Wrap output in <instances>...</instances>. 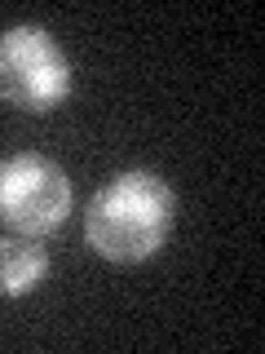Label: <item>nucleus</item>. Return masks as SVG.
Here are the masks:
<instances>
[{
  "instance_id": "1",
  "label": "nucleus",
  "mask_w": 265,
  "mask_h": 354,
  "mask_svg": "<svg viewBox=\"0 0 265 354\" xmlns=\"http://www.w3.org/2000/svg\"><path fill=\"white\" fill-rule=\"evenodd\" d=\"M177 217V195L159 173L128 169L110 177L84 213V239L97 257L137 266L164 248Z\"/></svg>"
},
{
  "instance_id": "2",
  "label": "nucleus",
  "mask_w": 265,
  "mask_h": 354,
  "mask_svg": "<svg viewBox=\"0 0 265 354\" xmlns=\"http://www.w3.org/2000/svg\"><path fill=\"white\" fill-rule=\"evenodd\" d=\"M75 88L71 58L36 22H18L0 36V97L22 111H53Z\"/></svg>"
},
{
  "instance_id": "3",
  "label": "nucleus",
  "mask_w": 265,
  "mask_h": 354,
  "mask_svg": "<svg viewBox=\"0 0 265 354\" xmlns=\"http://www.w3.org/2000/svg\"><path fill=\"white\" fill-rule=\"evenodd\" d=\"M71 213V177L49 155L18 151L0 160V221L18 235H53Z\"/></svg>"
},
{
  "instance_id": "4",
  "label": "nucleus",
  "mask_w": 265,
  "mask_h": 354,
  "mask_svg": "<svg viewBox=\"0 0 265 354\" xmlns=\"http://www.w3.org/2000/svg\"><path fill=\"white\" fill-rule=\"evenodd\" d=\"M49 274V252L31 235L0 239V297H27Z\"/></svg>"
}]
</instances>
